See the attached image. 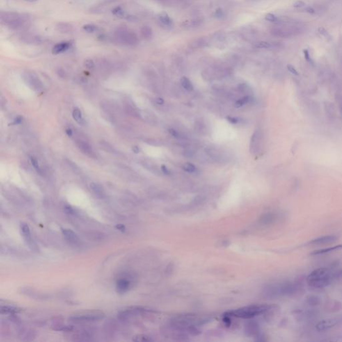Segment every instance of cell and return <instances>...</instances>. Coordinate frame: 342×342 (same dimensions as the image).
Wrapping results in <instances>:
<instances>
[{"label":"cell","mask_w":342,"mask_h":342,"mask_svg":"<svg viewBox=\"0 0 342 342\" xmlns=\"http://www.w3.org/2000/svg\"><path fill=\"white\" fill-rule=\"evenodd\" d=\"M338 322L339 320L337 318L325 319L319 321L317 324L315 328L319 331H325L334 328L335 325H338Z\"/></svg>","instance_id":"52a82bcc"},{"label":"cell","mask_w":342,"mask_h":342,"mask_svg":"<svg viewBox=\"0 0 342 342\" xmlns=\"http://www.w3.org/2000/svg\"><path fill=\"white\" fill-rule=\"evenodd\" d=\"M62 233L65 237V238H66L70 243H71L72 244H77L79 243L80 239L78 237V235L75 233L72 230L68 229H62Z\"/></svg>","instance_id":"4fadbf2b"},{"label":"cell","mask_w":342,"mask_h":342,"mask_svg":"<svg viewBox=\"0 0 342 342\" xmlns=\"http://www.w3.org/2000/svg\"><path fill=\"white\" fill-rule=\"evenodd\" d=\"M156 101H157V104H160V105L163 104L164 102V100H163V98H158L157 99V100H156Z\"/></svg>","instance_id":"b9f144b4"},{"label":"cell","mask_w":342,"mask_h":342,"mask_svg":"<svg viewBox=\"0 0 342 342\" xmlns=\"http://www.w3.org/2000/svg\"><path fill=\"white\" fill-rule=\"evenodd\" d=\"M305 6V3L303 1H298L293 3V7L296 8H300Z\"/></svg>","instance_id":"e575fe53"},{"label":"cell","mask_w":342,"mask_h":342,"mask_svg":"<svg viewBox=\"0 0 342 342\" xmlns=\"http://www.w3.org/2000/svg\"><path fill=\"white\" fill-rule=\"evenodd\" d=\"M73 46L72 41H63L54 45L52 48V54L58 55L67 52Z\"/></svg>","instance_id":"9c48e42d"},{"label":"cell","mask_w":342,"mask_h":342,"mask_svg":"<svg viewBox=\"0 0 342 342\" xmlns=\"http://www.w3.org/2000/svg\"><path fill=\"white\" fill-rule=\"evenodd\" d=\"M56 29L60 33L69 34L73 31V27L70 23L60 22L56 25Z\"/></svg>","instance_id":"ac0fdd59"},{"label":"cell","mask_w":342,"mask_h":342,"mask_svg":"<svg viewBox=\"0 0 342 342\" xmlns=\"http://www.w3.org/2000/svg\"><path fill=\"white\" fill-rule=\"evenodd\" d=\"M183 170L184 171H186V172H187L189 173H196V171H197V167H196L194 164L189 163L184 164L183 166Z\"/></svg>","instance_id":"d4e9b609"},{"label":"cell","mask_w":342,"mask_h":342,"mask_svg":"<svg viewBox=\"0 0 342 342\" xmlns=\"http://www.w3.org/2000/svg\"><path fill=\"white\" fill-rule=\"evenodd\" d=\"M76 144L78 146V148L84 154H86L88 156H90V157H93L94 152L92 151V148L90 147L88 144L86 143L83 141H81V140H79V141L77 142Z\"/></svg>","instance_id":"e0dca14e"},{"label":"cell","mask_w":342,"mask_h":342,"mask_svg":"<svg viewBox=\"0 0 342 342\" xmlns=\"http://www.w3.org/2000/svg\"><path fill=\"white\" fill-rule=\"evenodd\" d=\"M340 249H342V245H338L332 246V247H328V248H324V249H321L314 251L313 252H311L310 253V255L315 256V255H324V254L329 253H331V252H334V251H338V250H340Z\"/></svg>","instance_id":"7c38bea8"},{"label":"cell","mask_w":342,"mask_h":342,"mask_svg":"<svg viewBox=\"0 0 342 342\" xmlns=\"http://www.w3.org/2000/svg\"><path fill=\"white\" fill-rule=\"evenodd\" d=\"M112 13L115 16H117L118 18H126L128 20H130V21H135V20L137 19V18H136L134 16H128V15L126 13L124 10L122 9V8L120 7V6H118V7L114 8L112 9Z\"/></svg>","instance_id":"5bb4252c"},{"label":"cell","mask_w":342,"mask_h":342,"mask_svg":"<svg viewBox=\"0 0 342 342\" xmlns=\"http://www.w3.org/2000/svg\"><path fill=\"white\" fill-rule=\"evenodd\" d=\"M142 36L146 39H149L153 36V29L149 26H143L140 30Z\"/></svg>","instance_id":"7402d4cb"},{"label":"cell","mask_w":342,"mask_h":342,"mask_svg":"<svg viewBox=\"0 0 342 342\" xmlns=\"http://www.w3.org/2000/svg\"><path fill=\"white\" fill-rule=\"evenodd\" d=\"M275 306L270 305H253L244 307L237 309L231 311L227 313L228 316L234 317V318L249 319L253 317L263 315L268 311L273 310Z\"/></svg>","instance_id":"277c9868"},{"label":"cell","mask_w":342,"mask_h":342,"mask_svg":"<svg viewBox=\"0 0 342 342\" xmlns=\"http://www.w3.org/2000/svg\"><path fill=\"white\" fill-rule=\"evenodd\" d=\"M288 69L291 74H293L294 75H298V71H297V70L293 66H291V65L290 64L288 65Z\"/></svg>","instance_id":"d590c367"},{"label":"cell","mask_w":342,"mask_h":342,"mask_svg":"<svg viewBox=\"0 0 342 342\" xmlns=\"http://www.w3.org/2000/svg\"><path fill=\"white\" fill-rule=\"evenodd\" d=\"M341 278L342 267H320L311 271L307 277L306 282L311 288L323 289Z\"/></svg>","instance_id":"6da1fadb"},{"label":"cell","mask_w":342,"mask_h":342,"mask_svg":"<svg viewBox=\"0 0 342 342\" xmlns=\"http://www.w3.org/2000/svg\"><path fill=\"white\" fill-rule=\"evenodd\" d=\"M90 188L92 192L96 195V197L99 199H103L104 197L105 192L102 186L98 183H92L90 184Z\"/></svg>","instance_id":"9a60e30c"},{"label":"cell","mask_w":342,"mask_h":342,"mask_svg":"<svg viewBox=\"0 0 342 342\" xmlns=\"http://www.w3.org/2000/svg\"><path fill=\"white\" fill-rule=\"evenodd\" d=\"M303 53H304V56H305V60H307V61H308L309 62H311V58L309 56V53L308 52V49H305L303 50Z\"/></svg>","instance_id":"74e56055"},{"label":"cell","mask_w":342,"mask_h":342,"mask_svg":"<svg viewBox=\"0 0 342 342\" xmlns=\"http://www.w3.org/2000/svg\"><path fill=\"white\" fill-rule=\"evenodd\" d=\"M25 1L28 2H34L38 1V0H25Z\"/></svg>","instance_id":"bcb514c9"},{"label":"cell","mask_w":342,"mask_h":342,"mask_svg":"<svg viewBox=\"0 0 342 342\" xmlns=\"http://www.w3.org/2000/svg\"><path fill=\"white\" fill-rule=\"evenodd\" d=\"M19 309L14 308V307H9V306H4L1 308V311L2 313L5 314H13V313H18L19 312Z\"/></svg>","instance_id":"484cf974"},{"label":"cell","mask_w":342,"mask_h":342,"mask_svg":"<svg viewBox=\"0 0 342 342\" xmlns=\"http://www.w3.org/2000/svg\"><path fill=\"white\" fill-rule=\"evenodd\" d=\"M318 32L320 34L322 35V36H324L328 40V41H331V39H332V38H331V35L329 34V33L327 31V30L323 28V27H320L318 28Z\"/></svg>","instance_id":"83f0119b"},{"label":"cell","mask_w":342,"mask_h":342,"mask_svg":"<svg viewBox=\"0 0 342 342\" xmlns=\"http://www.w3.org/2000/svg\"><path fill=\"white\" fill-rule=\"evenodd\" d=\"M325 308L329 312H337V311L341 309V303L339 301L335 299H329L325 303Z\"/></svg>","instance_id":"8fae6325"},{"label":"cell","mask_w":342,"mask_h":342,"mask_svg":"<svg viewBox=\"0 0 342 342\" xmlns=\"http://www.w3.org/2000/svg\"><path fill=\"white\" fill-rule=\"evenodd\" d=\"M161 170L163 171V173L164 174H167V175H168L170 174V170L166 167V166L164 165H162L161 166Z\"/></svg>","instance_id":"f35d334b"},{"label":"cell","mask_w":342,"mask_h":342,"mask_svg":"<svg viewBox=\"0 0 342 342\" xmlns=\"http://www.w3.org/2000/svg\"><path fill=\"white\" fill-rule=\"evenodd\" d=\"M265 19L267 20L268 22H276L277 20V17L275 16V15H273V13H267L265 16Z\"/></svg>","instance_id":"4dcf8cb0"},{"label":"cell","mask_w":342,"mask_h":342,"mask_svg":"<svg viewBox=\"0 0 342 342\" xmlns=\"http://www.w3.org/2000/svg\"><path fill=\"white\" fill-rule=\"evenodd\" d=\"M337 240H338V237H336L335 235H325L322 236V237H319L311 240L310 241H309L308 244L309 245H321L334 243Z\"/></svg>","instance_id":"ba28073f"},{"label":"cell","mask_w":342,"mask_h":342,"mask_svg":"<svg viewBox=\"0 0 342 342\" xmlns=\"http://www.w3.org/2000/svg\"><path fill=\"white\" fill-rule=\"evenodd\" d=\"M0 21L3 26L12 29H21L27 27L29 18L26 14L14 12H1Z\"/></svg>","instance_id":"3957f363"},{"label":"cell","mask_w":342,"mask_h":342,"mask_svg":"<svg viewBox=\"0 0 342 342\" xmlns=\"http://www.w3.org/2000/svg\"><path fill=\"white\" fill-rule=\"evenodd\" d=\"M215 15L216 18H218V19H221V18H223L224 17V13L223 12V10L221 9L220 8H219V9H217V10H216Z\"/></svg>","instance_id":"d6a6232c"},{"label":"cell","mask_w":342,"mask_h":342,"mask_svg":"<svg viewBox=\"0 0 342 342\" xmlns=\"http://www.w3.org/2000/svg\"><path fill=\"white\" fill-rule=\"evenodd\" d=\"M103 318L104 314L100 311H87L72 315L69 318V320L76 323H84L98 321Z\"/></svg>","instance_id":"8992f818"},{"label":"cell","mask_w":342,"mask_h":342,"mask_svg":"<svg viewBox=\"0 0 342 342\" xmlns=\"http://www.w3.org/2000/svg\"><path fill=\"white\" fill-rule=\"evenodd\" d=\"M83 29L88 33H94L98 29V27L94 24L88 23L83 26Z\"/></svg>","instance_id":"4316f807"},{"label":"cell","mask_w":342,"mask_h":342,"mask_svg":"<svg viewBox=\"0 0 342 342\" xmlns=\"http://www.w3.org/2000/svg\"><path fill=\"white\" fill-rule=\"evenodd\" d=\"M168 132H170V134L173 136V137L177 138H181V136L180 134L177 131V130H175L174 129H173V128H170L169 129Z\"/></svg>","instance_id":"836d02e7"},{"label":"cell","mask_w":342,"mask_h":342,"mask_svg":"<svg viewBox=\"0 0 342 342\" xmlns=\"http://www.w3.org/2000/svg\"><path fill=\"white\" fill-rule=\"evenodd\" d=\"M66 132L68 134V136H69V137H72V130L71 129H70V128L66 129Z\"/></svg>","instance_id":"7bdbcfd3"},{"label":"cell","mask_w":342,"mask_h":342,"mask_svg":"<svg viewBox=\"0 0 342 342\" xmlns=\"http://www.w3.org/2000/svg\"><path fill=\"white\" fill-rule=\"evenodd\" d=\"M114 37L118 44L124 46H134L139 42L137 34L126 27L118 28L114 33Z\"/></svg>","instance_id":"5b68a950"},{"label":"cell","mask_w":342,"mask_h":342,"mask_svg":"<svg viewBox=\"0 0 342 342\" xmlns=\"http://www.w3.org/2000/svg\"><path fill=\"white\" fill-rule=\"evenodd\" d=\"M130 281L126 278L119 279L117 282V290L119 293H125L130 288Z\"/></svg>","instance_id":"30bf717a"},{"label":"cell","mask_w":342,"mask_h":342,"mask_svg":"<svg viewBox=\"0 0 342 342\" xmlns=\"http://www.w3.org/2000/svg\"><path fill=\"white\" fill-rule=\"evenodd\" d=\"M22 122V118L21 117H18L16 120H15V122H14V124H19L20 122Z\"/></svg>","instance_id":"ee69618b"},{"label":"cell","mask_w":342,"mask_h":342,"mask_svg":"<svg viewBox=\"0 0 342 342\" xmlns=\"http://www.w3.org/2000/svg\"><path fill=\"white\" fill-rule=\"evenodd\" d=\"M180 84H181V85H182V86L186 90H187V91H189V92L192 91V90L194 88L193 85L190 81V80L188 78L185 77V76H184V77H183L182 78H181Z\"/></svg>","instance_id":"44dd1931"},{"label":"cell","mask_w":342,"mask_h":342,"mask_svg":"<svg viewBox=\"0 0 342 342\" xmlns=\"http://www.w3.org/2000/svg\"><path fill=\"white\" fill-rule=\"evenodd\" d=\"M306 303L308 305L311 307H315L321 303V300L319 297L316 295H309L307 297Z\"/></svg>","instance_id":"ffe728a7"},{"label":"cell","mask_w":342,"mask_h":342,"mask_svg":"<svg viewBox=\"0 0 342 342\" xmlns=\"http://www.w3.org/2000/svg\"><path fill=\"white\" fill-rule=\"evenodd\" d=\"M30 160H31V162L32 163L33 167H34L35 169L37 170V172H38L39 173H41V170H40L39 166L38 164V160H36V158L35 157H32L31 158H30Z\"/></svg>","instance_id":"f546056e"},{"label":"cell","mask_w":342,"mask_h":342,"mask_svg":"<svg viewBox=\"0 0 342 342\" xmlns=\"http://www.w3.org/2000/svg\"><path fill=\"white\" fill-rule=\"evenodd\" d=\"M159 20L160 22L166 26H171L173 24V20L171 19L168 15L165 12H163L160 14Z\"/></svg>","instance_id":"d6986e66"},{"label":"cell","mask_w":342,"mask_h":342,"mask_svg":"<svg viewBox=\"0 0 342 342\" xmlns=\"http://www.w3.org/2000/svg\"><path fill=\"white\" fill-rule=\"evenodd\" d=\"M85 66L88 69H93L95 67V64L94 61L91 59H88L85 61Z\"/></svg>","instance_id":"1f68e13d"},{"label":"cell","mask_w":342,"mask_h":342,"mask_svg":"<svg viewBox=\"0 0 342 342\" xmlns=\"http://www.w3.org/2000/svg\"><path fill=\"white\" fill-rule=\"evenodd\" d=\"M227 120L229 122H230L231 123H232V124H237L239 122V119L238 118L228 117H227Z\"/></svg>","instance_id":"8d00e7d4"},{"label":"cell","mask_w":342,"mask_h":342,"mask_svg":"<svg viewBox=\"0 0 342 342\" xmlns=\"http://www.w3.org/2000/svg\"><path fill=\"white\" fill-rule=\"evenodd\" d=\"M251 100H252V98H251V96H245L242 98H241L240 100H237V101L235 102V105L237 108H239V107L243 106L245 104L249 103L250 102H251Z\"/></svg>","instance_id":"cb8c5ba5"},{"label":"cell","mask_w":342,"mask_h":342,"mask_svg":"<svg viewBox=\"0 0 342 342\" xmlns=\"http://www.w3.org/2000/svg\"><path fill=\"white\" fill-rule=\"evenodd\" d=\"M132 150L134 151V153H138L139 152V148L137 147H134L132 148Z\"/></svg>","instance_id":"f6af8a7d"},{"label":"cell","mask_w":342,"mask_h":342,"mask_svg":"<svg viewBox=\"0 0 342 342\" xmlns=\"http://www.w3.org/2000/svg\"><path fill=\"white\" fill-rule=\"evenodd\" d=\"M20 229H21V231L22 233V236L23 239L26 241V242L30 245L32 244V237H31V233H30L29 228L28 225L26 223H22L21 226H20Z\"/></svg>","instance_id":"2e32d148"},{"label":"cell","mask_w":342,"mask_h":342,"mask_svg":"<svg viewBox=\"0 0 342 342\" xmlns=\"http://www.w3.org/2000/svg\"><path fill=\"white\" fill-rule=\"evenodd\" d=\"M72 116H73V118L74 119L76 120V121L79 123L80 124H82L83 122H84V120L82 118V112L81 111H80V110L76 108L74 110V111L72 112Z\"/></svg>","instance_id":"603a6c76"},{"label":"cell","mask_w":342,"mask_h":342,"mask_svg":"<svg viewBox=\"0 0 342 342\" xmlns=\"http://www.w3.org/2000/svg\"><path fill=\"white\" fill-rule=\"evenodd\" d=\"M117 227L118 230L121 231H124V230H125V227L123 225H121V224H119V225H117V227Z\"/></svg>","instance_id":"60d3db41"},{"label":"cell","mask_w":342,"mask_h":342,"mask_svg":"<svg viewBox=\"0 0 342 342\" xmlns=\"http://www.w3.org/2000/svg\"><path fill=\"white\" fill-rule=\"evenodd\" d=\"M306 12H308V13H315V10H314L312 8H311V7L307 8H306Z\"/></svg>","instance_id":"ab89813d"},{"label":"cell","mask_w":342,"mask_h":342,"mask_svg":"<svg viewBox=\"0 0 342 342\" xmlns=\"http://www.w3.org/2000/svg\"><path fill=\"white\" fill-rule=\"evenodd\" d=\"M302 289L300 281H288L269 285L266 289V294L271 298L289 297L298 294Z\"/></svg>","instance_id":"7a4b0ae2"},{"label":"cell","mask_w":342,"mask_h":342,"mask_svg":"<svg viewBox=\"0 0 342 342\" xmlns=\"http://www.w3.org/2000/svg\"><path fill=\"white\" fill-rule=\"evenodd\" d=\"M254 47L256 48H269L271 47V44L269 42L261 41L254 44Z\"/></svg>","instance_id":"f1b7e54d"}]
</instances>
